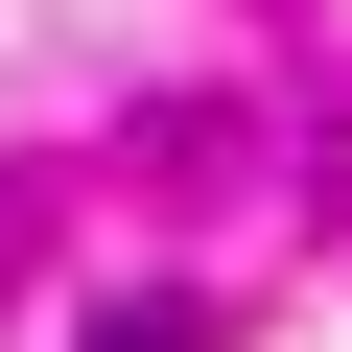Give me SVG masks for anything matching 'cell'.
I'll return each instance as SVG.
<instances>
[{"mask_svg":"<svg viewBox=\"0 0 352 352\" xmlns=\"http://www.w3.org/2000/svg\"><path fill=\"white\" fill-rule=\"evenodd\" d=\"M71 352H212V305H94Z\"/></svg>","mask_w":352,"mask_h":352,"instance_id":"1","label":"cell"}]
</instances>
